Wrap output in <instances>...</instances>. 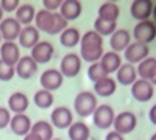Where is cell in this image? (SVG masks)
<instances>
[{"label":"cell","instance_id":"1","mask_svg":"<svg viewBox=\"0 0 156 140\" xmlns=\"http://www.w3.org/2000/svg\"><path fill=\"white\" fill-rule=\"evenodd\" d=\"M98 106V100L97 95L92 90H81L78 92L75 100H73V109L80 117L86 118L89 115H92L94 111Z\"/></svg>","mask_w":156,"mask_h":140},{"label":"cell","instance_id":"2","mask_svg":"<svg viewBox=\"0 0 156 140\" xmlns=\"http://www.w3.org/2000/svg\"><path fill=\"white\" fill-rule=\"evenodd\" d=\"M133 39L136 42L148 45L156 39V23L153 20H142L137 22L133 28Z\"/></svg>","mask_w":156,"mask_h":140},{"label":"cell","instance_id":"3","mask_svg":"<svg viewBox=\"0 0 156 140\" xmlns=\"http://www.w3.org/2000/svg\"><path fill=\"white\" fill-rule=\"evenodd\" d=\"M137 126V117L134 112H129V111H123L120 114H115V118H114V125L112 128L115 132H119L122 135H126L129 132H133Z\"/></svg>","mask_w":156,"mask_h":140},{"label":"cell","instance_id":"4","mask_svg":"<svg viewBox=\"0 0 156 140\" xmlns=\"http://www.w3.org/2000/svg\"><path fill=\"white\" fill-rule=\"evenodd\" d=\"M114 118H115V112H114L112 106H109V104H98L92 114V121L100 129L112 128Z\"/></svg>","mask_w":156,"mask_h":140},{"label":"cell","instance_id":"5","mask_svg":"<svg viewBox=\"0 0 156 140\" xmlns=\"http://www.w3.org/2000/svg\"><path fill=\"white\" fill-rule=\"evenodd\" d=\"M83 61L78 53H67L59 62V72L64 78H75L81 72Z\"/></svg>","mask_w":156,"mask_h":140},{"label":"cell","instance_id":"6","mask_svg":"<svg viewBox=\"0 0 156 140\" xmlns=\"http://www.w3.org/2000/svg\"><path fill=\"white\" fill-rule=\"evenodd\" d=\"M50 123L53 128L58 129H69L70 125L73 123V114L66 106H58L51 111L50 114Z\"/></svg>","mask_w":156,"mask_h":140},{"label":"cell","instance_id":"7","mask_svg":"<svg viewBox=\"0 0 156 140\" xmlns=\"http://www.w3.org/2000/svg\"><path fill=\"white\" fill-rule=\"evenodd\" d=\"M123 55H125V59H126L128 64H133L134 66V64H140L144 59L148 58L150 48L145 44H140V42L133 41L131 44L128 45V48L123 52Z\"/></svg>","mask_w":156,"mask_h":140},{"label":"cell","instance_id":"8","mask_svg":"<svg viewBox=\"0 0 156 140\" xmlns=\"http://www.w3.org/2000/svg\"><path fill=\"white\" fill-rule=\"evenodd\" d=\"M22 25L16 20V17H5L0 22V34H2L3 42H16L20 34Z\"/></svg>","mask_w":156,"mask_h":140},{"label":"cell","instance_id":"9","mask_svg":"<svg viewBox=\"0 0 156 140\" xmlns=\"http://www.w3.org/2000/svg\"><path fill=\"white\" fill-rule=\"evenodd\" d=\"M39 83H41L42 89H45L48 92H53V90H58L62 86L64 76L58 69H47L45 72H42L41 78H39Z\"/></svg>","mask_w":156,"mask_h":140},{"label":"cell","instance_id":"10","mask_svg":"<svg viewBox=\"0 0 156 140\" xmlns=\"http://www.w3.org/2000/svg\"><path fill=\"white\" fill-rule=\"evenodd\" d=\"M154 95V86L147 80H137L131 86V97L139 103H147Z\"/></svg>","mask_w":156,"mask_h":140},{"label":"cell","instance_id":"11","mask_svg":"<svg viewBox=\"0 0 156 140\" xmlns=\"http://www.w3.org/2000/svg\"><path fill=\"white\" fill-rule=\"evenodd\" d=\"M53 55H55V47L48 41H41L37 45H34L31 48V53H30V56L36 61L37 66L50 62L51 58H53Z\"/></svg>","mask_w":156,"mask_h":140},{"label":"cell","instance_id":"12","mask_svg":"<svg viewBox=\"0 0 156 140\" xmlns=\"http://www.w3.org/2000/svg\"><path fill=\"white\" fill-rule=\"evenodd\" d=\"M31 126H33L31 118L27 114H14L9 121V129L12 131V134H16L19 137H25L27 134H30Z\"/></svg>","mask_w":156,"mask_h":140},{"label":"cell","instance_id":"13","mask_svg":"<svg viewBox=\"0 0 156 140\" xmlns=\"http://www.w3.org/2000/svg\"><path fill=\"white\" fill-rule=\"evenodd\" d=\"M34 25H28V27H22L20 30V34L17 37V42H19V47H23V48H28L31 50L34 45H37L41 42V34Z\"/></svg>","mask_w":156,"mask_h":140},{"label":"cell","instance_id":"14","mask_svg":"<svg viewBox=\"0 0 156 140\" xmlns=\"http://www.w3.org/2000/svg\"><path fill=\"white\" fill-rule=\"evenodd\" d=\"M153 8H154V3L151 0H136L129 6V12H131V16L137 22L150 20V17L153 14Z\"/></svg>","mask_w":156,"mask_h":140},{"label":"cell","instance_id":"15","mask_svg":"<svg viewBox=\"0 0 156 140\" xmlns=\"http://www.w3.org/2000/svg\"><path fill=\"white\" fill-rule=\"evenodd\" d=\"M129 44H131V33L125 28H117L112 33V36L109 37L111 50L119 55H120V52H125Z\"/></svg>","mask_w":156,"mask_h":140},{"label":"cell","instance_id":"16","mask_svg":"<svg viewBox=\"0 0 156 140\" xmlns=\"http://www.w3.org/2000/svg\"><path fill=\"white\" fill-rule=\"evenodd\" d=\"M37 64L36 61L27 55V56H20L19 62L16 64V75L19 76L20 80H30L37 73Z\"/></svg>","mask_w":156,"mask_h":140},{"label":"cell","instance_id":"17","mask_svg":"<svg viewBox=\"0 0 156 140\" xmlns=\"http://www.w3.org/2000/svg\"><path fill=\"white\" fill-rule=\"evenodd\" d=\"M0 59L9 66H14L20 59V47L17 42H2L0 45Z\"/></svg>","mask_w":156,"mask_h":140},{"label":"cell","instance_id":"18","mask_svg":"<svg viewBox=\"0 0 156 140\" xmlns=\"http://www.w3.org/2000/svg\"><path fill=\"white\" fill-rule=\"evenodd\" d=\"M139 80L137 76V70L133 64H122L120 69L115 72V81L117 84H122V86H133L136 81Z\"/></svg>","mask_w":156,"mask_h":140},{"label":"cell","instance_id":"19","mask_svg":"<svg viewBox=\"0 0 156 140\" xmlns=\"http://www.w3.org/2000/svg\"><path fill=\"white\" fill-rule=\"evenodd\" d=\"M30 106V98L23 92H12L8 98V109L12 114H25Z\"/></svg>","mask_w":156,"mask_h":140},{"label":"cell","instance_id":"20","mask_svg":"<svg viewBox=\"0 0 156 140\" xmlns=\"http://www.w3.org/2000/svg\"><path fill=\"white\" fill-rule=\"evenodd\" d=\"M81 11H83V3L80 0H62V5L59 8V14L67 22H70V20H75L80 17Z\"/></svg>","mask_w":156,"mask_h":140},{"label":"cell","instance_id":"21","mask_svg":"<svg viewBox=\"0 0 156 140\" xmlns=\"http://www.w3.org/2000/svg\"><path fill=\"white\" fill-rule=\"evenodd\" d=\"M53 20H55V12H50L47 9H39L36 11V17H34V27L39 31H44L50 34V30L53 27Z\"/></svg>","mask_w":156,"mask_h":140},{"label":"cell","instance_id":"22","mask_svg":"<svg viewBox=\"0 0 156 140\" xmlns=\"http://www.w3.org/2000/svg\"><path fill=\"white\" fill-rule=\"evenodd\" d=\"M117 90V81L112 78V76H106L97 83H94V94L97 97H111L114 95V92Z\"/></svg>","mask_w":156,"mask_h":140},{"label":"cell","instance_id":"23","mask_svg":"<svg viewBox=\"0 0 156 140\" xmlns=\"http://www.w3.org/2000/svg\"><path fill=\"white\" fill-rule=\"evenodd\" d=\"M14 17L22 27H28V25L33 23V20L36 17V8L31 3H20Z\"/></svg>","mask_w":156,"mask_h":140},{"label":"cell","instance_id":"24","mask_svg":"<svg viewBox=\"0 0 156 140\" xmlns=\"http://www.w3.org/2000/svg\"><path fill=\"white\" fill-rule=\"evenodd\" d=\"M105 55L103 45H87V47H80V58L84 62L94 64L101 59V56Z\"/></svg>","mask_w":156,"mask_h":140},{"label":"cell","instance_id":"25","mask_svg":"<svg viewBox=\"0 0 156 140\" xmlns=\"http://www.w3.org/2000/svg\"><path fill=\"white\" fill-rule=\"evenodd\" d=\"M81 41V33L75 27H67L61 34H59V42L61 45L67 47V48H73L76 45H80Z\"/></svg>","mask_w":156,"mask_h":140},{"label":"cell","instance_id":"26","mask_svg":"<svg viewBox=\"0 0 156 140\" xmlns=\"http://www.w3.org/2000/svg\"><path fill=\"white\" fill-rule=\"evenodd\" d=\"M120 16V8L115 2H105L101 3L98 8V16L103 20H108V22H117Z\"/></svg>","mask_w":156,"mask_h":140},{"label":"cell","instance_id":"27","mask_svg":"<svg viewBox=\"0 0 156 140\" xmlns=\"http://www.w3.org/2000/svg\"><path fill=\"white\" fill-rule=\"evenodd\" d=\"M100 62H101V66L105 67V70H106L109 75H111V73H115L117 70L120 69V66L123 64L120 55L115 53V52H112V50H111V52H105V55L101 56Z\"/></svg>","mask_w":156,"mask_h":140},{"label":"cell","instance_id":"28","mask_svg":"<svg viewBox=\"0 0 156 140\" xmlns=\"http://www.w3.org/2000/svg\"><path fill=\"white\" fill-rule=\"evenodd\" d=\"M67 135L70 140H89L90 129L84 121H73L67 129Z\"/></svg>","mask_w":156,"mask_h":140},{"label":"cell","instance_id":"29","mask_svg":"<svg viewBox=\"0 0 156 140\" xmlns=\"http://www.w3.org/2000/svg\"><path fill=\"white\" fill-rule=\"evenodd\" d=\"M53 101H55L53 92H48V90H45V89H39V90L34 92L33 103H34L39 109H48V108H51Z\"/></svg>","mask_w":156,"mask_h":140},{"label":"cell","instance_id":"30","mask_svg":"<svg viewBox=\"0 0 156 140\" xmlns=\"http://www.w3.org/2000/svg\"><path fill=\"white\" fill-rule=\"evenodd\" d=\"M31 132L39 135L42 140H51L53 138V126L47 120H37L31 126Z\"/></svg>","mask_w":156,"mask_h":140},{"label":"cell","instance_id":"31","mask_svg":"<svg viewBox=\"0 0 156 140\" xmlns=\"http://www.w3.org/2000/svg\"><path fill=\"white\" fill-rule=\"evenodd\" d=\"M136 70H137V76H139L140 80H147V81H150L153 72L156 70V58L148 56L147 59L142 61L140 64H137Z\"/></svg>","mask_w":156,"mask_h":140},{"label":"cell","instance_id":"32","mask_svg":"<svg viewBox=\"0 0 156 140\" xmlns=\"http://www.w3.org/2000/svg\"><path fill=\"white\" fill-rule=\"evenodd\" d=\"M115 30H117V22H108V20H103L100 17H97L94 22V31L98 33L101 37H105V36L111 37Z\"/></svg>","mask_w":156,"mask_h":140},{"label":"cell","instance_id":"33","mask_svg":"<svg viewBox=\"0 0 156 140\" xmlns=\"http://www.w3.org/2000/svg\"><path fill=\"white\" fill-rule=\"evenodd\" d=\"M87 76H89V80L92 81V83H97L103 78H106V76H109V73L105 70V67L101 66V62H94V64H90L89 69H87Z\"/></svg>","mask_w":156,"mask_h":140},{"label":"cell","instance_id":"34","mask_svg":"<svg viewBox=\"0 0 156 140\" xmlns=\"http://www.w3.org/2000/svg\"><path fill=\"white\" fill-rule=\"evenodd\" d=\"M87 45H103V37L95 33L94 30H89L81 36L80 47H87Z\"/></svg>","mask_w":156,"mask_h":140},{"label":"cell","instance_id":"35","mask_svg":"<svg viewBox=\"0 0 156 140\" xmlns=\"http://www.w3.org/2000/svg\"><path fill=\"white\" fill-rule=\"evenodd\" d=\"M67 27H69V22L59 14V11L55 12V20H53V27L50 30V34H61Z\"/></svg>","mask_w":156,"mask_h":140},{"label":"cell","instance_id":"36","mask_svg":"<svg viewBox=\"0 0 156 140\" xmlns=\"http://www.w3.org/2000/svg\"><path fill=\"white\" fill-rule=\"evenodd\" d=\"M16 75V67L0 59V81H11Z\"/></svg>","mask_w":156,"mask_h":140},{"label":"cell","instance_id":"37","mask_svg":"<svg viewBox=\"0 0 156 140\" xmlns=\"http://www.w3.org/2000/svg\"><path fill=\"white\" fill-rule=\"evenodd\" d=\"M19 6H20L19 0H2L0 2V8L3 9V12H16Z\"/></svg>","mask_w":156,"mask_h":140},{"label":"cell","instance_id":"38","mask_svg":"<svg viewBox=\"0 0 156 140\" xmlns=\"http://www.w3.org/2000/svg\"><path fill=\"white\" fill-rule=\"evenodd\" d=\"M11 112L8 108H3L0 106V129H5L9 126V121H11Z\"/></svg>","mask_w":156,"mask_h":140},{"label":"cell","instance_id":"39","mask_svg":"<svg viewBox=\"0 0 156 140\" xmlns=\"http://www.w3.org/2000/svg\"><path fill=\"white\" fill-rule=\"evenodd\" d=\"M61 5H62V0H44L42 2V8L50 12H58Z\"/></svg>","mask_w":156,"mask_h":140},{"label":"cell","instance_id":"40","mask_svg":"<svg viewBox=\"0 0 156 140\" xmlns=\"http://www.w3.org/2000/svg\"><path fill=\"white\" fill-rule=\"evenodd\" d=\"M105 140H125V137H123L122 134H119V132H115V131L112 129V131H109V132L106 134Z\"/></svg>","mask_w":156,"mask_h":140},{"label":"cell","instance_id":"41","mask_svg":"<svg viewBox=\"0 0 156 140\" xmlns=\"http://www.w3.org/2000/svg\"><path fill=\"white\" fill-rule=\"evenodd\" d=\"M148 118H150V121L156 126V104H153V106L150 108V111H148Z\"/></svg>","mask_w":156,"mask_h":140},{"label":"cell","instance_id":"42","mask_svg":"<svg viewBox=\"0 0 156 140\" xmlns=\"http://www.w3.org/2000/svg\"><path fill=\"white\" fill-rule=\"evenodd\" d=\"M22 140H42V138L39 137V135H36L34 132H30V134H27V135H25Z\"/></svg>","mask_w":156,"mask_h":140},{"label":"cell","instance_id":"43","mask_svg":"<svg viewBox=\"0 0 156 140\" xmlns=\"http://www.w3.org/2000/svg\"><path fill=\"white\" fill-rule=\"evenodd\" d=\"M150 83H151V84H153V86L156 87V70H154V72H153V75H151V78H150Z\"/></svg>","mask_w":156,"mask_h":140},{"label":"cell","instance_id":"44","mask_svg":"<svg viewBox=\"0 0 156 140\" xmlns=\"http://www.w3.org/2000/svg\"><path fill=\"white\" fill-rule=\"evenodd\" d=\"M151 17H153V22L156 23V3H154V8H153V14H151Z\"/></svg>","mask_w":156,"mask_h":140},{"label":"cell","instance_id":"45","mask_svg":"<svg viewBox=\"0 0 156 140\" xmlns=\"http://www.w3.org/2000/svg\"><path fill=\"white\" fill-rule=\"evenodd\" d=\"M3 19H5V17H3V9H2V8H0V22H2Z\"/></svg>","mask_w":156,"mask_h":140},{"label":"cell","instance_id":"46","mask_svg":"<svg viewBox=\"0 0 156 140\" xmlns=\"http://www.w3.org/2000/svg\"><path fill=\"white\" fill-rule=\"evenodd\" d=\"M150 140H156V132H154V134H153V135L150 137Z\"/></svg>","mask_w":156,"mask_h":140},{"label":"cell","instance_id":"47","mask_svg":"<svg viewBox=\"0 0 156 140\" xmlns=\"http://www.w3.org/2000/svg\"><path fill=\"white\" fill-rule=\"evenodd\" d=\"M2 42H3V39H2V34H0V45H2Z\"/></svg>","mask_w":156,"mask_h":140},{"label":"cell","instance_id":"48","mask_svg":"<svg viewBox=\"0 0 156 140\" xmlns=\"http://www.w3.org/2000/svg\"><path fill=\"white\" fill-rule=\"evenodd\" d=\"M51 140H62V138H55V137H53V138H51Z\"/></svg>","mask_w":156,"mask_h":140}]
</instances>
